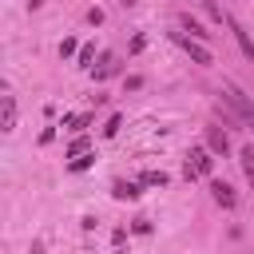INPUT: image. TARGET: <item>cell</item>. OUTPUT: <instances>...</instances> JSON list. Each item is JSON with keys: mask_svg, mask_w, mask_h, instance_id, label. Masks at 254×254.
Here are the masks:
<instances>
[{"mask_svg": "<svg viewBox=\"0 0 254 254\" xmlns=\"http://www.w3.org/2000/svg\"><path fill=\"white\" fill-rule=\"evenodd\" d=\"M222 99H226V103L234 107V115H238V119H242V123L254 131V103L246 99V91H242L238 83H226V95H222Z\"/></svg>", "mask_w": 254, "mask_h": 254, "instance_id": "6da1fadb", "label": "cell"}, {"mask_svg": "<svg viewBox=\"0 0 254 254\" xmlns=\"http://www.w3.org/2000/svg\"><path fill=\"white\" fill-rule=\"evenodd\" d=\"M171 40H175V44H179V48H183V52H187V56H190V60H194L198 67H210V64H214L210 48H202V44H198L194 36H187V32H171Z\"/></svg>", "mask_w": 254, "mask_h": 254, "instance_id": "7a4b0ae2", "label": "cell"}, {"mask_svg": "<svg viewBox=\"0 0 254 254\" xmlns=\"http://www.w3.org/2000/svg\"><path fill=\"white\" fill-rule=\"evenodd\" d=\"M210 171H214L210 147H194V151H190V159H187V179H194V175H210Z\"/></svg>", "mask_w": 254, "mask_h": 254, "instance_id": "3957f363", "label": "cell"}, {"mask_svg": "<svg viewBox=\"0 0 254 254\" xmlns=\"http://www.w3.org/2000/svg\"><path fill=\"white\" fill-rule=\"evenodd\" d=\"M226 28H230V36H234V44L242 48V56H246V60L254 64V40H250V32H246V28H242V24H238V20L230 16V12H226Z\"/></svg>", "mask_w": 254, "mask_h": 254, "instance_id": "277c9868", "label": "cell"}, {"mask_svg": "<svg viewBox=\"0 0 254 254\" xmlns=\"http://www.w3.org/2000/svg\"><path fill=\"white\" fill-rule=\"evenodd\" d=\"M206 147H210V155L226 159V155H230V139H226V131H222V127H206Z\"/></svg>", "mask_w": 254, "mask_h": 254, "instance_id": "5b68a950", "label": "cell"}, {"mask_svg": "<svg viewBox=\"0 0 254 254\" xmlns=\"http://www.w3.org/2000/svg\"><path fill=\"white\" fill-rule=\"evenodd\" d=\"M210 194H214V202H218L222 210H234V206H238V194H234L230 183H210Z\"/></svg>", "mask_w": 254, "mask_h": 254, "instance_id": "8992f818", "label": "cell"}, {"mask_svg": "<svg viewBox=\"0 0 254 254\" xmlns=\"http://www.w3.org/2000/svg\"><path fill=\"white\" fill-rule=\"evenodd\" d=\"M0 111H4L0 127L4 131H16V95H0Z\"/></svg>", "mask_w": 254, "mask_h": 254, "instance_id": "52a82bcc", "label": "cell"}, {"mask_svg": "<svg viewBox=\"0 0 254 254\" xmlns=\"http://www.w3.org/2000/svg\"><path fill=\"white\" fill-rule=\"evenodd\" d=\"M111 194H115L119 202H135V198H139V187H135V183H123V179H119V183H111Z\"/></svg>", "mask_w": 254, "mask_h": 254, "instance_id": "ba28073f", "label": "cell"}, {"mask_svg": "<svg viewBox=\"0 0 254 254\" xmlns=\"http://www.w3.org/2000/svg\"><path fill=\"white\" fill-rule=\"evenodd\" d=\"M179 24H183V28H187V32L194 36V40H206V36H210V32H206V28L198 24V20H190V16H179Z\"/></svg>", "mask_w": 254, "mask_h": 254, "instance_id": "9c48e42d", "label": "cell"}, {"mask_svg": "<svg viewBox=\"0 0 254 254\" xmlns=\"http://www.w3.org/2000/svg\"><path fill=\"white\" fill-rule=\"evenodd\" d=\"M202 8H206V16L214 20V24H226V8H218V0H198Z\"/></svg>", "mask_w": 254, "mask_h": 254, "instance_id": "30bf717a", "label": "cell"}, {"mask_svg": "<svg viewBox=\"0 0 254 254\" xmlns=\"http://www.w3.org/2000/svg\"><path fill=\"white\" fill-rule=\"evenodd\" d=\"M115 71H119V60H115V56H103V64H99L95 79H107V75H115Z\"/></svg>", "mask_w": 254, "mask_h": 254, "instance_id": "8fae6325", "label": "cell"}, {"mask_svg": "<svg viewBox=\"0 0 254 254\" xmlns=\"http://www.w3.org/2000/svg\"><path fill=\"white\" fill-rule=\"evenodd\" d=\"M238 159H242V171H246V179L254 183V147H242V151H238Z\"/></svg>", "mask_w": 254, "mask_h": 254, "instance_id": "7c38bea8", "label": "cell"}, {"mask_svg": "<svg viewBox=\"0 0 254 254\" xmlns=\"http://www.w3.org/2000/svg\"><path fill=\"white\" fill-rule=\"evenodd\" d=\"M79 155H87V135H79V139L67 147V159H79Z\"/></svg>", "mask_w": 254, "mask_h": 254, "instance_id": "4fadbf2b", "label": "cell"}, {"mask_svg": "<svg viewBox=\"0 0 254 254\" xmlns=\"http://www.w3.org/2000/svg\"><path fill=\"white\" fill-rule=\"evenodd\" d=\"M143 183H147V187H167V175H163V171H147Z\"/></svg>", "mask_w": 254, "mask_h": 254, "instance_id": "5bb4252c", "label": "cell"}, {"mask_svg": "<svg viewBox=\"0 0 254 254\" xmlns=\"http://www.w3.org/2000/svg\"><path fill=\"white\" fill-rule=\"evenodd\" d=\"M91 60H95V44L79 48V67H91Z\"/></svg>", "mask_w": 254, "mask_h": 254, "instance_id": "9a60e30c", "label": "cell"}, {"mask_svg": "<svg viewBox=\"0 0 254 254\" xmlns=\"http://www.w3.org/2000/svg\"><path fill=\"white\" fill-rule=\"evenodd\" d=\"M119 127H123V119H119V115H111V119H107V123H103V135H107V139H111V135H115V131H119Z\"/></svg>", "mask_w": 254, "mask_h": 254, "instance_id": "2e32d148", "label": "cell"}, {"mask_svg": "<svg viewBox=\"0 0 254 254\" xmlns=\"http://www.w3.org/2000/svg\"><path fill=\"white\" fill-rule=\"evenodd\" d=\"M60 56H75V40H71V36L60 44Z\"/></svg>", "mask_w": 254, "mask_h": 254, "instance_id": "e0dca14e", "label": "cell"}, {"mask_svg": "<svg viewBox=\"0 0 254 254\" xmlns=\"http://www.w3.org/2000/svg\"><path fill=\"white\" fill-rule=\"evenodd\" d=\"M91 159H95V155H79V159H71V171H83Z\"/></svg>", "mask_w": 254, "mask_h": 254, "instance_id": "ac0fdd59", "label": "cell"}]
</instances>
